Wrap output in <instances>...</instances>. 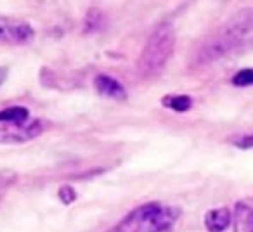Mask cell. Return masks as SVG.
<instances>
[{
	"label": "cell",
	"instance_id": "6da1fadb",
	"mask_svg": "<svg viewBox=\"0 0 253 232\" xmlns=\"http://www.w3.org/2000/svg\"><path fill=\"white\" fill-rule=\"evenodd\" d=\"M175 50V32L169 23L156 26L146 40L141 56L137 59V75L144 80L156 78L165 71Z\"/></svg>",
	"mask_w": 253,
	"mask_h": 232
},
{
	"label": "cell",
	"instance_id": "7a4b0ae2",
	"mask_svg": "<svg viewBox=\"0 0 253 232\" xmlns=\"http://www.w3.org/2000/svg\"><path fill=\"white\" fill-rule=\"evenodd\" d=\"M35 39V30L30 23L18 18L0 16V43L5 45H26Z\"/></svg>",
	"mask_w": 253,
	"mask_h": 232
},
{
	"label": "cell",
	"instance_id": "3957f363",
	"mask_svg": "<svg viewBox=\"0 0 253 232\" xmlns=\"http://www.w3.org/2000/svg\"><path fill=\"white\" fill-rule=\"evenodd\" d=\"M45 130V121L28 120L26 123L5 125L0 128V144H21L39 137Z\"/></svg>",
	"mask_w": 253,
	"mask_h": 232
},
{
	"label": "cell",
	"instance_id": "277c9868",
	"mask_svg": "<svg viewBox=\"0 0 253 232\" xmlns=\"http://www.w3.org/2000/svg\"><path fill=\"white\" fill-rule=\"evenodd\" d=\"M239 43V40L231 39V37L218 33L215 39H211L208 43H205L201 47V50L196 54V64H210L213 61L224 57L225 54H229L232 49H236V45Z\"/></svg>",
	"mask_w": 253,
	"mask_h": 232
},
{
	"label": "cell",
	"instance_id": "5b68a950",
	"mask_svg": "<svg viewBox=\"0 0 253 232\" xmlns=\"http://www.w3.org/2000/svg\"><path fill=\"white\" fill-rule=\"evenodd\" d=\"M180 210L175 206H163L160 204L156 211L139 227L141 232H169L175 225Z\"/></svg>",
	"mask_w": 253,
	"mask_h": 232
},
{
	"label": "cell",
	"instance_id": "8992f818",
	"mask_svg": "<svg viewBox=\"0 0 253 232\" xmlns=\"http://www.w3.org/2000/svg\"><path fill=\"white\" fill-rule=\"evenodd\" d=\"M253 30V11L252 9H245L239 11L238 14H234L222 28V33L231 39H236L241 42L243 37L248 35Z\"/></svg>",
	"mask_w": 253,
	"mask_h": 232
},
{
	"label": "cell",
	"instance_id": "52a82bcc",
	"mask_svg": "<svg viewBox=\"0 0 253 232\" xmlns=\"http://www.w3.org/2000/svg\"><path fill=\"white\" fill-rule=\"evenodd\" d=\"M94 85H95V90L106 99H113V101H125L126 99V88L116 78L109 77V75H99V77H95Z\"/></svg>",
	"mask_w": 253,
	"mask_h": 232
},
{
	"label": "cell",
	"instance_id": "ba28073f",
	"mask_svg": "<svg viewBox=\"0 0 253 232\" xmlns=\"http://www.w3.org/2000/svg\"><path fill=\"white\" fill-rule=\"evenodd\" d=\"M232 224V213L229 208H215L205 215V227L208 232H225Z\"/></svg>",
	"mask_w": 253,
	"mask_h": 232
},
{
	"label": "cell",
	"instance_id": "9c48e42d",
	"mask_svg": "<svg viewBox=\"0 0 253 232\" xmlns=\"http://www.w3.org/2000/svg\"><path fill=\"white\" fill-rule=\"evenodd\" d=\"M30 120V111L25 106H11V108L0 109V123L19 125Z\"/></svg>",
	"mask_w": 253,
	"mask_h": 232
},
{
	"label": "cell",
	"instance_id": "30bf717a",
	"mask_svg": "<svg viewBox=\"0 0 253 232\" xmlns=\"http://www.w3.org/2000/svg\"><path fill=\"white\" fill-rule=\"evenodd\" d=\"M162 104L175 113H186L193 106V99L186 94H170L162 99Z\"/></svg>",
	"mask_w": 253,
	"mask_h": 232
},
{
	"label": "cell",
	"instance_id": "8fae6325",
	"mask_svg": "<svg viewBox=\"0 0 253 232\" xmlns=\"http://www.w3.org/2000/svg\"><path fill=\"white\" fill-rule=\"evenodd\" d=\"M232 85H236V87H253V68L238 71L232 77Z\"/></svg>",
	"mask_w": 253,
	"mask_h": 232
},
{
	"label": "cell",
	"instance_id": "7c38bea8",
	"mask_svg": "<svg viewBox=\"0 0 253 232\" xmlns=\"http://www.w3.org/2000/svg\"><path fill=\"white\" fill-rule=\"evenodd\" d=\"M102 25H104V16H102V12L97 11V9H90L87 14V30L88 32H95V30H99Z\"/></svg>",
	"mask_w": 253,
	"mask_h": 232
},
{
	"label": "cell",
	"instance_id": "4fadbf2b",
	"mask_svg": "<svg viewBox=\"0 0 253 232\" xmlns=\"http://www.w3.org/2000/svg\"><path fill=\"white\" fill-rule=\"evenodd\" d=\"M57 197H59V201L63 204L70 206V204L75 203V199H77V191L73 189V186L64 184V186H61L59 191H57Z\"/></svg>",
	"mask_w": 253,
	"mask_h": 232
},
{
	"label": "cell",
	"instance_id": "5bb4252c",
	"mask_svg": "<svg viewBox=\"0 0 253 232\" xmlns=\"http://www.w3.org/2000/svg\"><path fill=\"white\" fill-rule=\"evenodd\" d=\"M16 182V173L14 172H7V170H2L0 172V193L7 189L11 184Z\"/></svg>",
	"mask_w": 253,
	"mask_h": 232
},
{
	"label": "cell",
	"instance_id": "9a60e30c",
	"mask_svg": "<svg viewBox=\"0 0 253 232\" xmlns=\"http://www.w3.org/2000/svg\"><path fill=\"white\" fill-rule=\"evenodd\" d=\"M234 146L241 149H252L253 148V134H248V135H241V137L234 139Z\"/></svg>",
	"mask_w": 253,
	"mask_h": 232
},
{
	"label": "cell",
	"instance_id": "2e32d148",
	"mask_svg": "<svg viewBox=\"0 0 253 232\" xmlns=\"http://www.w3.org/2000/svg\"><path fill=\"white\" fill-rule=\"evenodd\" d=\"M239 210L245 211V213H243V220H245V224H246V229H248L250 232H253V208H246L239 204Z\"/></svg>",
	"mask_w": 253,
	"mask_h": 232
},
{
	"label": "cell",
	"instance_id": "e0dca14e",
	"mask_svg": "<svg viewBox=\"0 0 253 232\" xmlns=\"http://www.w3.org/2000/svg\"><path fill=\"white\" fill-rule=\"evenodd\" d=\"M5 78H7V68H0V87L5 81Z\"/></svg>",
	"mask_w": 253,
	"mask_h": 232
},
{
	"label": "cell",
	"instance_id": "ac0fdd59",
	"mask_svg": "<svg viewBox=\"0 0 253 232\" xmlns=\"http://www.w3.org/2000/svg\"><path fill=\"white\" fill-rule=\"evenodd\" d=\"M108 232H125V227H123L122 224L120 225H116V227H113V229H109Z\"/></svg>",
	"mask_w": 253,
	"mask_h": 232
}]
</instances>
